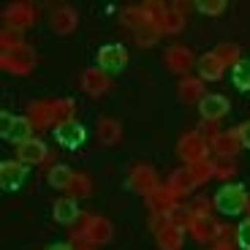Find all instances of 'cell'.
Returning a JSON list of instances; mask_svg holds the SVG:
<instances>
[{
	"mask_svg": "<svg viewBox=\"0 0 250 250\" xmlns=\"http://www.w3.org/2000/svg\"><path fill=\"white\" fill-rule=\"evenodd\" d=\"M0 68L14 74V76H27L36 68V52H33V46L25 44V46L3 52V55H0Z\"/></svg>",
	"mask_w": 250,
	"mask_h": 250,
	"instance_id": "obj_1",
	"label": "cell"
},
{
	"mask_svg": "<svg viewBox=\"0 0 250 250\" xmlns=\"http://www.w3.org/2000/svg\"><path fill=\"white\" fill-rule=\"evenodd\" d=\"M248 199L250 196L245 193V188L242 185H223L215 193V209H220L223 215H239L248 207Z\"/></svg>",
	"mask_w": 250,
	"mask_h": 250,
	"instance_id": "obj_2",
	"label": "cell"
},
{
	"mask_svg": "<svg viewBox=\"0 0 250 250\" xmlns=\"http://www.w3.org/2000/svg\"><path fill=\"white\" fill-rule=\"evenodd\" d=\"M209 150H212V147H209V142H207L199 131L185 133V136L180 139V144H177V152H180V158L185 163L204 161V158H209Z\"/></svg>",
	"mask_w": 250,
	"mask_h": 250,
	"instance_id": "obj_3",
	"label": "cell"
},
{
	"mask_svg": "<svg viewBox=\"0 0 250 250\" xmlns=\"http://www.w3.org/2000/svg\"><path fill=\"white\" fill-rule=\"evenodd\" d=\"M188 231H190V237L196 242H212V239H226L229 226H220L212 215H196Z\"/></svg>",
	"mask_w": 250,
	"mask_h": 250,
	"instance_id": "obj_4",
	"label": "cell"
},
{
	"mask_svg": "<svg viewBox=\"0 0 250 250\" xmlns=\"http://www.w3.org/2000/svg\"><path fill=\"white\" fill-rule=\"evenodd\" d=\"M79 231L84 234V239L90 245H106L114 237V226L106 218H101V215H84Z\"/></svg>",
	"mask_w": 250,
	"mask_h": 250,
	"instance_id": "obj_5",
	"label": "cell"
},
{
	"mask_svg": "<svg viewBox=\"0 0 250 250\" xmlns=\"http://www.w3.org/2000/svg\"><path fill=\"white\" fill-rule=\"evenodd\" d=\"M128 188H131L133 193H139V196H147L152 193L158 188V174H155V169L152 166H147V163H136L131 171H128Z\"/></svg>",
	"mask_w": 250,
	"mask_h": 250,
	"instance_id": "obj_6",
	"label": "cell"
},
{
	"mask_svg": "<svg viewBox=\"0 0 250 250\" xmlns=\"http://www.w3.org/2000/svg\"><path fill=\"white\" fill-rule=\"evenodd\" d=\"M3 19H6V27H11V30H27V27H33V22H36V8L30 6V3H8L6 8H3Z\"/></svg>",
	"mask_w": 250,
	"mask_h": 250,
	"instance_id": "obj_7",
	"label": "cell"
},
{
	"mask_svg": "<svg viewBox=\"0 0 250 250\" xmlns=\"http://www.w3.org/2000/svg\"><path fill=\"white\" fill-rule=\"evenodd\" d=\"M128 65V49L123 44H106L98 49V68L106 74H117Z\"/></svg>",
	"mask_w": 250,
	"mask_h": 250,
	"instance_id": "obj_8",
	"label": "cell"
},
{
	"mask_svg": "<svg viewBox=\"0 0 250 250\" xmlns=\"http://www.w3.org/2000/svg\"><path fill=\"white\" fill-rule=\"evenodd\" d=\"M30 131H33V123L25 117H11V114H3V139L11 144H25L30 142Z\"/></svg>",
	"mask_w": 250,
	"mask_h": 250,
	"instance_id": "obj_9",
	"label": "cell"
},
{
	"mask_svg": "<svg viewBox=\"0 0 250 250\" xmlns=\"http://www.w3.org/2000/svg\"><path fill=\"white\" fill-rule=\"evenodd\" d=\"M49 27L55 36H71L79 27V14L71 6H57L49 17Z\"/></svg>",
	"mask_w": 250,
	"mask_h": 250,
	"instance_id": "obj_10",
	"label": "cell"
},
{
	"mask_svg": "<svg viewBox=\"0 0 250 250\" xmlns=\"http://www.w3.org/2000/svg\"><path fill=\"white\" fill-rule=\"evenodd\" d=\"M55 139L62 144V147L76 150V147H82V144H84V139H87V131H84V125H79L76 120H68V123L55 125Z\"/></svg>",
	"mask_w": 250,
	"mask_h": 250,
	"instance_id": "obj_11",
	"label": "cell"
},
{
	"mask_svg": "<svg viewBox=\"0 0 250 250\" xmlns=\"http://www.w3.org/2000/svg\"><path fill=\"white\" fill-rule=\"evenodd\" d=\"M177 204H180V196H177L169 185H158L155 190L147 196V207L152 209V215H169Z\"/></svg>",
	"mask_w": 250,
	"mask_h": 250,
	"instance_id": "obj_12",
	"label": "cell"
},
{
	"mask_svg": "<svg viewBox=\"0 0 250 250\" xmlns=\"http://www.w3.org/2000/svg\"><path fill=\"white\" fill-rule=\"evenodd\" d=\"M163 60H166L169 71H174L180 76H188V71L193 68L196 57H193V49H188V46H169L166 55H163Z\"/></svg>",
	"mask_w": 250,
	"mask_h": 250,
	"instance_id": "obj_13",
	"label": "cell"
},
{
	"mask_svg": "<svg viewBox=\"0 0 250 250\" xmlns=\"http://www.w3.org/2000/svg\"><path fill=\"white\" fill-rule=\"evenodd\" d=\"M229 109H231V104L223 95H204L199 104V112H201L204 123H218V120H223L229 114Z\"/></svg>",
	"mask_w": 250,
	"mask_h": 250,
	"instance_id": "obj_14",
	"label": "cell"
},
{
	"mask_svg": "<svg viewBox=\"0 0 250 250\" xmlns=\"http://www.w3.org/2000/svg\"><path fill=\"white\" fill-rule=\"evenodd\" d=\"M218 158H234L239 150H242V139H239V128H231V131H220L218 136L209 142Z\"/></svg>",
	"mask_w": 250,
	"mask_h": 250,
	"instance_id": "obj_15",
	"label": "cell"
},
{
	"mask_svg": "<svg viewBox=\"0 0 250 250\" xmlns=\"http://www.w3.org/2000/svg\"><path fill=\"white\" fill-rule=\"evenodd\" d=\"M27 177V166L22 161H3L0 163V185L6 190H19Z\"/></svg>",
	"mask_w": 250,
	"mask_h": 250,
	"instance_id": "obj_16",
	"label": "cell"
},
{
	"mask_svg": "<svg viewBox=\"0 0 250 250\" xmlns=\"http://www.w3.org/2000/svg\"><path fill=\"white\" fill-rule=\"evenodd\" d=\"M109 87H112V79H109L106 71L101 68H87L84 74H82V90L87 95H93V98H98V95L109 93Z\"/></svg>",
	"mask_w": 250,
	"mask_h": 250,
	"instance_id": "obj_17",
	"label": "cell"
},
{
	"mask_svg": "<svg viewBox=\"0 0 250 250\" xmlns=\"http://www.w3.org/2000/svg\"><path fill=\"white\" fill-rule=\"evenodd\" d=\"M27 120L33 123V128H49L57 125L55 117V101H36L27 106Z\"/></svg>",
	"mask_w": 250,
	"mask_h": 250,
	"instance_id": "obj_18",
	"label": "cell"
},
{
	"mask_svg": "<svg viewBox=\"0 0 250 250\" xmlns=\"http://www.w3.org/2000/svg\"><path fill=\"white\" fill-rule=\"evenodd\" d=\"M49 150H46L44 142H38V139H30V142L19 144L17 147V161H22L25 166H36V163H44Z\"/></svg>",
	"mask_w": 250,
	"mask_h": 250,
	"instance_id": "obj_19",
	"label": "cell"
},
{
	"mask_svg": "<svg viewBox=\"0 0 250 250\" xmlns=\"http://www.w3.org/2000/svg\"><path fill=\"white\" fill-rule=\"evenodd\" d=\"M95 136H98V142L104 144V147H114V144L123 142V125H120V120H114V117H101Z\"/></svg>",
	"mask_w": 250,
	"mask_h": 250,
	"instance_id": "obj_20",
	"label": "cell"
},
{
	"mask_svg": "<svg viewBox=\"0 0 250 250\" xmlns=\"http://www.w3.org/2000/svg\"><path fill=\"white\" fill-rule=\"evenodd\" d=\"M196 68H199L201 82H204V79H207V82H218V79H223L226 65L220 62V57L215 55V52H207V55H201V57H199Z\"/></svg>",
	"mask_w": 250,
	"mask_h": 250,
	"instance_id": "obj_21",
	"label": "cell"
},
{
	"mask_svg": "<svg viewBox=\"0 0 250 250\" xmlns=\"http://www.w3.org/2000/svg\"><path fill=\"white\" fill-rule=\"evenodd\" d=\"M177 95H180L182 104H201V98H204V82L199 79V76H185V79L180 82V87H177Z\"/></svg>",
	"mask_w": 250,
	"mask_h": 250,
	"instance_id": "obj_22",
	"label": "cell"
},
{
	"mask_svg": "<svg viewBox=\"0 0 250 250\" xmlns=\"http://www.w3.org/2000/svg\"><path fill=\"white\" fill-rule=\"evenodd\" d=\"M182 30H185V14H182V6L177 3V6H171L169 11L163 14L161 25H158V33L161 36H177Z\"/></svg>",
	"mask_w": 250,
	"mask_h": 250,
	"instance_id": "obj_23",
	"label": "cell"
},
{
	"mask_svg": "<svg viewBox=\"0 0 250 250\" xmlns=\"http://www.w3.org/2000/svg\"><path fill=\"white\" fill-rule=\"evenodd\" d=\"M120 22H123V27H128L131 33H139L144 30V27H150V17H147V11H144L142 6H128L120 11Z\"/></svg>",
	"mask_w": 250,
	"mask_h": 250,
	"instance_id": "obj_24",
	"label": "cell"
},
{
	"mask_svg": "<svg viewBox=\"0 0 250 250\" xmlns=\"http://www.w3.org/2000/svg\"><path fill=\"white\" fill-rule=\"evenodd\" d=\"M158 250H182V242H185V231L177 229V226H166L155 234Z\"/></svg>",
	"mask_w": 250,
	"mask_h": 250,
	"instance_id": "obj_25",
	"label": "cell"
},
{
	"mask_svg": "<svg viewBox=\"0 0 250 250\" xmlns=\"http://www.w3.org/2000/svg\"><path fill=\"white\" fill-rule=\"evenodd\" d=\"M52 212H55V220L60 226H71L79 218V207H76V201L71 199V196H65V199H57L55 204H52Z\"/></svg>",
	"mask_w": 250,
	"mask_h": 250,
	"instance_id": "obj_26",
	"label": "cell"
},
{
	"mask_svg": "<svg viewBox=\"0 0 250 250\" xmlns=\"http://www.w3.org/2000/svg\"><path fill=\"white\" fill-rule=\"evenodd\" d=\"M169 188L174 190L177 196H188V193H193L196 190V180H193V174H190V169H177V171H171V177H169Z\"/></svg>",
	"mask_w": 250,
	"mask_h": 250,
	"instance_id": "obj_27",
	"label": "cell"
},
{
	"mask_svg": "<svg viewBox=\"0 0 250 250\" xmlns=\"http://www.w3.org/2000/svg\"><path fill=\"white\" fill-rule=\"evenodd\" d=\"M193 218H196V209H193V207H185V204H177L174 209L169 212V223L177 226V229H182V231L190 229Z\"/></svg>",
	"mask_w": 250,
	"mask_h": 250,
	"instance_id": "obj_28",
	"label": "cell"
},
{
	"mask_svg": "<svg viewBox=\"0 0 250 250\" xmlns=\"http://www.w3.org/2000/svg\"><path fill=\"white\" fill-rule=\"evenodd\" d=\"M188 169H190V174H193L196 185H204L207 180H212L215 177V161L212 158H204V161L188 163Z\"/></svg>",
	"mask_w": 250,
	"mask_h": 250,
	"instance_id": "obj_29",
	"label": "cell"
},
{
	"mask_svg": "<svg viewBox=\"0 0 250 250\" xmlns=\"http://www.w3.org/2000/svg\"><path fill=\"white\" fill-rule=\"evenodd\" d=\"M76 171H71L68 166H62V163H57V166H52L49 169V185L57 188V190H65V188L71 185V180H74Z\"/></svg>",
	"mask_w": 250,
	"mask_h": 250,
	"instance_id": "obj_30",
	"label": "cell"
},
{
	"mask_svg": "<svg viewBox=\"0 0 250 250\" xmlns=\"http://www.w3.org/2000/svg\"><path fill=\"white\" fill-rule=\"evenodd\" d=\"M215 55L220 57V62H223V65H237L239 60H242V52H239V44H234V41H223V44H218L215 46Z\"/></svg>",
	"mask_w": 250,
	"mask_h": 250,
	"instance_id": "obj_31",
	"label": "cell"
},
{
	"mask_svg": "<svg viewBox=\"0 0 250 250\" xmlns=\"http://www.w3.org/2000/svg\"><path fill=\"white\" fill-rule=\"evenodd\" d=\"M231 79H234V87L248 93L250 90V60H239L237 65L231 68Z\"/></svg>",
	"mask_w": 250,
	"mask_h": 250,
	"instance_id": "obj_32",
	"label": "cell"
},
{
	"mask_svg": "<svg viewBox=\"0 0 250 250\" xmlns=\"http://www.w3.org/2000/svg\"><path fill=\"white\" fill-rule=\"evenodd\" d=\"M68 190V196L71 199H87L90 196V190H93V185H90V177L87 174H74V180H71V185L65 188Z\"/></svg>",
	"mask_w": 250,
	"mask_h": 250,
	"instance_id": "obj_33",
	"label": "cell"
},
{
	"mask_svg": "<svg viewBox=\"0 0 250 250\" xmlns=\"http://www.w3.org/2000/svg\"><path fill=\"white\" fill-rule=\"evenodd\" d=\"M74 112H76L74 98H55V117H57V125L74 120Z\"/></svg>",
	"mask_w": 250,
	"mask_h": 250,
	"instance_id": "obj_34",
	"label": "cell"
},
{
	"mask_svg": "<svg viewBox=\"0 0 250 250\" xmlns=\"http://www.w3.org/2000/svg\"><path fill=\"white\" fill-rule=\"evenodd\" d=\"M142 8L147 11V17H150V25H152V27L161 25L163 14L169 11V6H166V3H161V0H147V3H142Z\"/></svg>",
	"mask_w": 250,
	"mask_h": 250,
	"instance_id": "obj_35",
	"label": "cell"
},
{
	"mask_svg": "<svg viewBox=\"0 0 250 250\" xmlns=\"http://www.w3.org/2000/svg\"><path fill=\"white\" fill-rule=\"evenodd\" d=\"M17 46H25V38L19 30H11V27H3L0 33V49L8 52V49H17Z\"/></svg>",
	"mask_w": 250,
	"mask_h": 250,
	"instance_id": "obj_36",
	"label": "cell"
},
{
	"mask_svg": "<svg viewBox=\"0 0 250 250\" xmlns=\"http://www.w3.org/2000/svg\"><path fill=\"white\" fill-rule=\"evenodd\" d=\"M237 174V163H234V158H218L215 161V177L218 180H229V177Z\"/></svg>",
	"mask_w": 250,
	"mask_h": 250,
	"instance_id": "obj_37",
	"label": "cell"
},
{
	"mask_svg": "<svg viewBox=\"0 0 250 250\" xmlns=\"http://www.w3.org/2000/svg\"><path fill=\"white\" fill-rule=\"evenodd\" d=\"M196 8L201 14H207V17H218V14L226 11V0H199Z\"/></svg>",
	"mask_w": 250,
	"mask_h": 250,
	"instance_id": "obj_38",
	"label": "cell"
},
{
	"mask_svg": "<svg viewBox=\"0 0 250 250\" xmlns=\"http://www.w3.org/2000/svg\"><path fill=\"white\" fill-rule=\"evenodd\" d=\"M158 36H161V33H158V27H144V30H139V33H133V38H136V44L139 46H152L158 41Z\"/></svg>",
	"mask_w": 250,
	"mask_h": 250,
	"instance_id": "obj_39",
	"label": "cell"
},
{
	"mask_svg": "<svg viewBox=\"0 0 250 250\" xmlns=\"http://www.w3.org/2000/svg\"><path fill=\"white\" fill-rule=\"evenodd\" d=\"M237 242H239V248L250 250V218L242 226H237Z\"/></svg>",
	"mask_w": 250,
	"mask_h": 250,
	"instance_id": "obj_40",
	"label": "cell"
},
{
	"mask_svg": "<svg viewBox=\"0 0 250 250\" xmlns=\"http://www.w3.org/2000/svg\"><path fill=\"white\" fill-rule=\"evenodd\" d=\"M71 248H74V250H93V245L84 239V234H82V231H74V234H71Z\"/></svg>",
	"mask_w": 250,
	"mask_h": 250,
	"instance_id": "obj_41",
	"label": "cell"
},
{
	"mask_svg": "<svg viewBox=\"0 0 250 250\" xmlns=\"http://www.w3.org/2000/svg\"><path fill=\"white\" fill-rule=\"evenodd\" d=\"M209 199H204V196H201V199H196V204H193V209H196V215H209Z\"/></svg>",
	"mask_w": 250,
	"mask_h": 250,
	"instance_id": "obj_42",
	"label": "cell"
},
{
	"mask_svg": "<svg viewBox=\"0 0 250 250\" xmlns=\"http://www.w3.org/2000/svg\"><path fill=\"white\" fill-rule=\"evenodd\" d=\"M239 139H242V147H245V150H250V123L239 125Z\"/></svg>",
	"mask_w": 250,
	"mask_h": 250,
	"instance_id": "obj_43",
	"label": "cell"
},
{
	"mask_svg": "<svg viewBox=\"0 0 250 250\" xmlns=\"http://www.w3.org/2000/svg\"><path fill=\"white\" fill-rule=\"evenodd\" d=\"M212 250H234V245L229 242V239H220V242H215Z\"/></svg>",
	"mask_w": 250,
	"mask_h": 250,
	"instance_id": "obj_44",
	"label": "cell"
},
{
	"mask_svg": "<svg viewBox=\"0 0 250 250\" xmlns=\"http://www.w3.org/2000/svg\"><path fill=\"white\" fill-rule=\"evenodd\" d=\"M49 250H74V248H71V242H60V245H52Z\"/></svg>",
	"mask_w": 250,
	"mask_h": 250,
	"instance_id": "obj_45",
	"label": "cell"
},
{
	"mask_svg": "<svg viewBox=\"0 0 250 250\" xmlns=\"http://www.w3.org/2000/svg\"><path fill=\"white\" fill-rule=\"evenodd\" d=\"M245 209H248V215H250V199H248V207H245Z\"/></svg>",
	"mask_w": 250,
	"mask_h": 250,
	"instance_id": "obj_46",
	"label": "cell"
}]
</instances>
